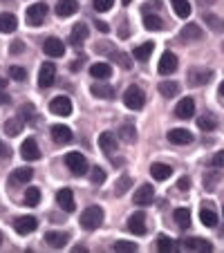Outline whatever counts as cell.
Wrapping results in <instances>:
<instances>
[{
  "label": "cell",
  "instance_id": "6da1fadb",
  "mask_svg": "<svg viewBox=\"0 0 224 253\" xmlns=\"http://www.w3.org/2000/svg\"><path fill=\"white\" fill-rule=\"evenodd\" d=\"M103 224V209L101 206H88L81 213V226L86 231H94Z\"/></svg>",
  "mask_w": 224,
  "mask_h": 253
},
{
  "label": "cell",
  "instance_id": "7a4b0ae2",
  "mask_svg": "<svg viewBox=\"0 0 224 253\" xmlns=\"http://www.w3.org/2000/svg\"><path fill=\"white\" fill-rule=\"evenodd\" d=\"M124 103L130 110H141L143 103H146V94H143V90L139 85H130L124 94Z\"/></svg>",
  "mask_w": 224,
  "mask_h": 253
},
{
  "label": "cell",
  "instance_id": "3957f363",
  "mask_svg": "<svg viewBox=\"0 0 224 253\" xmlns=\"http://www.w3.org/2000/svg\"><path fill=\"white\" fill-rule=\"evenodd\" d=\"M65 166L70 168L74 175H86L88 172V159H86V155H81V153H67L65 155Z\"/></svg>",
  "mask_w": 224,
  "mask_h": 253
},
{
  "label": "cell",
  "instance_id": "277c9868",
  "mask_svg": "<svg viewBox=\"0 0 224 253\" xmlns=\"http://www.w3.org/2000/svg\"><path fill=\"white\" fill-rule=\"evenodd\" d=\"M45 16H47V5H45V2H36V5L27 7V14H25V18H27V25H32V27H39V25L45 20Z\"/></svg>",
  "mask_w": 224,
  "mask_h": 253
},
{
  "label": "cell",
  "instance_id": "5b68a950",
  "mask_svg": "<svg viewBox=\"0 0 224 253\" xmlns=\"http://www.w3.org/2000/svg\"><path fill=\"white\" fill-rule=\"evenodd\" d=\"M36 229H39V220H36L34 215H23V217H18V220L14 222V231L20 235H29Z\"/></svg>",
  "mask_w": 224,
  "mask_h": 253
},
{
  "label": "cell",
  "instance_id": "8992f818",
  "mask_svg": "<svg viewBox=\"0 0 224 253\" xmlns=\"http://www.w3.org/2000/svg\"><path fill=\"white\" fill-rule=\"evenodd\" d=\"M20 155H23V159H27V162L41 159V148H39V143H36V139L34 137L25 139V141L20 143Z\"/></svg>",
  "mask_w": 224,
  "mask_h": 253
},
{
  "label": "cell",
  "instance_id": "52a82bcc",
  "mask_svg": "<svg viewBox=\"0 0 224 253\" xmlns=\"http://www.w3.org/2000/svg\"><path fill=\"white\" fill-rule=\"evenodd\" d=\"M54 81H56V67L54 63H43L39 72V85L41 87H52Z\"/></svg>",
  "mask_w": 224,
  "mask_h": 253
},
{
  "label": "cell",
  "instance_id": "ba28073f",
  "mask_svg": "<svg viewBox=\"0 0 224 253\" xmlns=\"http://www.w3.org/2000/svg\"><path fill=\"white\" fill-rule=\"evenodd\" d=\"M49 112H52V115H58V117H70L72 115V101L67 99V96H56V99H52V103H49Z\"/></svg>",
  "mask_w": 224,
  "mask_h": 253
},
{
  "label": "cell",
  "instance_id": "9c48e42d",
  "mask_svg": "<svg viewBox=\"0 0 224 253\" xmlns=\"http://www.w3.org/2000/svg\"><path fill=\"white\" fill-rule=\"evenodd\" d=\"M43 49H45V54H47V56L61 58L63 54H65V43H63V41H58L56 36H49V39H45Z\"/></svg>",
  "mask_w": 224,
  "mask_h": 253
},
{
  "label": "cell",
  "instance_id": "30bf717a",
  "mask_svg": "<svg viewBox=\"0 0 224 253\" xmlns=\"http://www.w3.org/2000/svg\"><path fill=\"white\" fill-rule=\"evenodd\" d=\"M195 115V101L191 96H184L179 103L175 105V117L177 119H191Z\"/></svg>",
  "mask_w": 224,
  "mask_h": 253
},
{
  "label": "cell",
  "instance_id": "8fae6325",
  "mask_svg": "<svg viewBox=\"0 0 224 253\" xmlns=\"http://www.w3.org/2000/svg\"><path fill=\"white\" fill-rule=\"evenodd\" d=\"M153 197H155V188L150 186V184H141V186L134 191V204L137 206H148L150 202H153Z\"/></svg>",
  "mask_w": 224,
  "mask_h": 253
},
{
  "label": "cell",
  "instance_id": "7c38bea8",
  "mask_svg": "<svg viewBox=\"0 0 224 253\" xmlns=\"http://www.w3.org/2000/svg\"><path fill=\"white\" fill-rule=\"evenodd\" d=\"M179 41L181 43H197V41H202V29L195 23L184 25L179 32Z\"/></svg>",
  "mask_w": 224,
  "mask_h": 253
},
{
  "label": "cell",
  "instance_id": "4fadbf2b",
  "mask_svg": "<svg viewBox=\"0 0 224 253\" xmlns=\"http://www.w3.org/2000/svg\"><path fill=\"white\" fill-rule=\"evenodd\" d=\"M177 65H179V61H177L175 54H173V52H166L162 58H159L157 70H159V74H162V77H166V74H173V72L177 70Z\"/></svg>",
  "mask_w": 224,
  "mask_h": 253
},
{
  "label": "cell",
  "instance_id": "5bb4252c",
  "mask_svg": "<svg viewBox=\"0 0 224 253\" xmlns=\"http://www.w3.org/2000/svg\"><path fill=\"white\" fill-rule=\"evenodd\" d=\"M168 141L175 143V146H188V143H193V132L184 128H173L168 132Z\"/></svg>",
  "mask_w": 224,
  "mask_h": 253
},
{
  "label": "cell",
  "instance_id": "9a60e30c",
  "mask_svg": "<svg viewBox=\"0 0 224 253\" xmlns=\"http://www.w3.org/2000/svg\"><path fill=\"white\" fill-rule=\"evenodd\" d=\"M128 229H130V233H134V235H146V215H143L141 211L130 215Z\"/></svg>",
  "mask_w": 224,
  "mask_h": 253
},
{
  "label": "cell",
  "instance_id": "2e32d148",
  "mask_svg": "<svg viewBox=\"0 0 224 253\" xmlns=\"http://www.w3.org/2000/svg\"><path fill=\"white\" fill-rule=\"evenodd\" d=\"M56 202L65 213H72V211L77 209V204H74V193H72L70 188H61V191L56 193Z\"/></svg>",
  "mask_w": 224,
  "mask_h": 253
},
{
  "label": "cell",
  "instance_id": "e0dca14e",
  "mask_svg": "<svg viewBox=\"0 0 224 253\" xmlns=\"http://www.w3.org/2000/svg\"><path fill=\"white\" fill-rule=\"evenodd\" d=\"M181 247L188 251H213V244L204 238H186L181 240Z\"/></svg>",
  "mask_w": 224,
  "mask_h": 253
},
{
  "label": "cell",
  "instance_id": "ac0fdd59",
  "mask_svg": "<svg viewBox=\"0 0 224 253\" xmlns=\"http://www.w3.org/2000/svg\"><path fill=\"white\" fill-rule=\"evenodd\" d=\"M99 146H101V150H103V155L112 157V155L117 153V137H115L112 132H101Z\"/></svg>",
  "mask_w": 224,
  "mask_h": 253
},
{
  "label": "cell",
  "instance_id": "d6986e66",
  "mask_svg": "<svg viewBox=\"0 0 224 253\" xmlns=\"http://www.w3.org/2000/svg\"><path fill=\"white\" fill-rule=\"evenodd\" d=\"M52 139L58 146H65V143H70L74 139V134H72V130L67 126H52Z\"/></svg>",
  "mask_w": 224,
  "mask_h": 253
},
{
  "label": "cell",
  "instance_id": "ffe728a7",
  "mask_svg": "<svg viewBox=\"0 0 224 253\" xmlns=\"http://www.w3.org/2000/svg\"><path fill=\"white\" fill-rule=\"evenodd\" d=\"M211 79H213V72L211 70H191L188 72V81H191V85H195V87L206 85Z\"/></svg>",
  "mask_w": 224,
  "mask_h": 253
},
{
  "label": "cell",
  "instance_id": "44dd1931",
  "mask_svg": "<svg viewBox=\"0 0 224 253\" xmlns=\"http://www.w3.org/2000/svg\"><path fill=\"white\" fill-rule=\"evenodd\" d=\"M67 240H70V235L63 233V231H47V233H45V242H47L49 247H54V249L65 247Z\"/></svg>",
  "mask_w": 224,
  "mask_h": 253
},
{
  "label": "cell",
  "instance_id": "7402d4cb",
  "mask_svg": "<svg viewBox=\"0 0 224 253\" xmlns=\"http://www.w3.org/2000/svg\"><path fill=\"white\" fill-rule=\"evenodd\" d=\"M150 172H153V179H157V182H166L168 177L173 175V168L168 166V164L155 162L153 166H150Z\"/></svg>",
  "mask_w": 224,
  "mask_h": 253
},
{
  "label": "cell",
  "instance_id": "603a6c76",
  "mask_svg": "<svg viewBox=\"0 0 224 253\" xmlns=\"http://www.w3.org/2000/svg\"><path fill=\"white\" fill-rule=\"evenodd\" d=\"M79 11V2L77 0H58L56 2V14L63 16V18H67V16L77 14Z\"/></svg>",
  "mask_w": 224,
  "mask_h": 253
},
{
  "label": "cell",
  "instance_id": "cb8c5ba5",
  "mask_svg": "<svg viewBox=\"0 0 224 253\" xmlns=\"http://www.w3.org/2000/svg\"><path fill=\"white\" fill-rule=\"evenodd\" d=\"M88 39V25L83 23H77L74 27H72V36H70V43L77 47V45H83Z\"/></svg>",
  "mask_w": 224,
  "mask_h": 253
},
{
  "label": "cell",
  "instance_id": "d4e9b609",
  "mask_svg": "<svg viewBox=\"0 0 224 253\" xmlns=\"http://www.w3.org/2000/svg\"><path fill=\"white\" fill-rule=\"evenodd\" d=\"M153 49H155V43H153V41H148V43L134 47L133 58H134V61H139V63H146L148 58H150V54H153Z\"/></svg>",
  "mask_w": 224,
  "mask_h": 253
},
{
  "label": "cell",
  "instance_id": "484cf974",
  "mask_svg": "<svg viewBox=\"0 0 224 253\" xmlns=\"http://www.w3.org/2000/svg\"><path fill=\"white\" fill-rule=\"evenodd\" d=\"M90 74H92V79L105 81V79L112 77V67H110L108 63H94V65L90 67Z\"/></svg>",
  "mask_w": 224,
  "mask_h": 253
},
{
  "label": "cell",
  "instance_id": "4316f807",
  "mask_svg": "<svg viewBox=\"0 0 224 253\" xmlns=\"http://www.w3.org/2000/svg\"><path fill=\"white\" fill-rule=\"evenodd\" d=\"M18 27V18L14 14H0V32L2 34H11Z\"/></svg>",
  "mask_w": 224,
  "mask_h": 253
},
{
  "label": "cell",
  "instance_id": "83f0119b",
  "mask_svg": "<svg viewBox=\"0 0 224 253\" xmlns=\"http://www.w3.org/2000/svg\"><path fill=\"white\" fill-rule=\"evenodd\" d=\"M23 128H25V124L18 119V117H16V119H7L5 126H2V130H5L7 137H18V134L23 132Z\"/></svg>",
  "mask_w": 224,
  "mask_h": 253
},
{
  "label": "cell",
  "instance_id": "f1b7e54d",
  "mask_svg": "<svg viewBox=\"0 0 224 253\" xmlns=\"http://www.w3.org/2000/svg\"><path fill=\"white\" fill-rule=\"evenodd\" d=\"M34 177V170L29 166H25V168H16L14 172H11V182L14 184H27L29 179Z\"/></svg>",
  "mask_w": 224,
  "mask_h": 253
},
{
  "label": "cell",
  "instance_id": "f546056e",
  "mask_svg": "<svg viewBox=\"0 0 224 253\" xmlns=\"http://www.w3.org/2000/svg\"><path fill=\"white\" fill-rule=\"evenodd\" d=\"M157 90H159V94H162V96H166V99H173V96L179 92V83H175V81H162L157 85Z\"/></svg>",
  "mask_w": 224,
  "mask_h": 253
},
{
  "label": "cell",
  "instance_id": "4dcf8cb0",
  "mask_svg": "<svg viewBox=\"0 0 224 253\" xmlns=\"http://www.w3.org/2000/svg\"><path fill=\"white\" fill-rule=\"evenodd\" d=\"M143 27L150 29V32H159V29H164L162 16H157V14H146V16H143Z\"/></svg>",
  "mask_w": 224,
  "mask_h": 253
},
{
  "label": "cell",
  "instance_id": "1f68e13d",
  "mask_svg": "<svg viewBox=\"0 0 224 253\" xmlns=\"http://www.w3.org/2000/svg\"><path fill=\"white\" fill-rule=\"evenodd\" d=\"M173 11H175L179 18H188L191 16V2L188 0H171Z\"/></svg>",
  "mask_w": 224,
  "mask_h": 253
},
{
  "label": "cell",
  "instance_id": "d6a6232c",
  "mask_svg": "<svg viewBox=\"0 0 224 253\" xmlns=\"http://www.w3.org/2000/svg\"><path fill=\"white\" fill-rule=\"evenodd\" d=\"M175 222L179 229H188L191 226V211L188 209H177L175 211Z\"/></svg>",
  "mask_w": 224,
  "mask_h": 253
},
{
  "label": "cell",
  "instance_id": "836d02e7",
  "mask_svg": "<svg viewBox=\"0 0 224 253\" xmlns=\"http://www.w3.org/2000/svg\"><path fill=\"white\" fill-rule=\"evenodd\" d=\"M119 137L124 139L126 143H134L137 141V130H134V126L124 124V126H119Z\"/></svg>",
  "mask_w": 224,
  "mask_h": 253
},
{
  "label": "cell",
  "instance_id": "e575fe53",
  "mask_svg": "<svg viewBox=\"0 0 224 253\" xmlns=\"http://www.w3.org/2000/svg\"><path fill=\"white\" fill-rule=\"evenodd\" d=\"M90 92H92V96H96V99H115V90L110 85H92Z\"/></svg>",
  "mask_w": 224,
  "mask_h": 253
},
{
  "label": "cell",
  "instance_id": "d590c367",
  "mask_svg": "<svg viewBox=\"0 0 224 253\" xmlns=\"http://www.w3.org/2000/svg\"><path fill=\"white\" fill-rule=\"evenodd\" d=\"M200 220L204 226L213 229V226L218 224V215H215V211H211V209H200Z\"/></svg>",
  "mask_w": 224,
  "mask_h": 253
},
{
  "label": "cell",
  "instance_id": "8d00e7d4",
  "mask_svg": "<svg viewBox=\"0 0 224 253\" xmlns=\"http://www.w3.org/2000/svg\"><path fill=\"white\" fill-rule=\"evenodd\" d=\"M108 56L112 58V61L119 63L124 70H130V67H133V58H130V54H126V52H110Z\"/></svg>",
  "mask_w": 224,
  "mask_h": 253
},
{
  "label": "cell",
  "instance_id": "74e56055",
  "mask_svg": "<svg viewBox=\"0 0 224 253\" xmlns=\"http://www.w3.org/2000/svg\"><path fill=\"white\" fill-rule=\"evenodd\" d=\"M18 119L23 121V124H29V121H36V108H34L32 103L23 105V108H20V112H18Z\"/></svg>",
  "mask_w": 224,
  "mask_h": 253
},
{
  "label": "cell",
  "instance_id": "f35d334b",
  "mask_svg": "<svg viewBox=\"0 0 224 253\" xmlns=\"http://www.w3.org/2000/svg\"><path fill=\"white\" fill-rule=\"evenodd\" d=\"M39 202H41V188L29 186L27 191H25V204L27 206H39Z\"/></svg>",
  "mask_w": 224,
  "mask_h": 253
},
{
  "label": "cell",
  "instance_id": "ab89813d",
  "mask_svg": "<svg viewBox=\"0 0 224 253\" xmlns=\"http://www.w3.org/2000/svg\"><path fill=\"white\" fill-rule=\"evenodd\" d=\"M204 23L209 25L213 32H224V20L222 18H218V16H213V14H206L204 16Z\"/></svg>",
  "mask_w": 224,
  "mask_h": 253
},
{
  "label": "cell",
  "instance_id": "60d3db41",
  "mask_svg": "<svg viewBox=\"0 0 224 253\" xmlns=\"http://www.w3.org/2000/svg\"><path fill=\"white\" fill-rule=\"evenodd\" d=\"M130 184H133V179H130L128 175H121L119 177V182H117V186H115V195H126V191L130 188Z\"/></svg>",
  "mask_w": 224,
  "mask_h": 253
},
{
  "label": "cell",
  "instance_id": "b9f144b4",
  "mask_svg": "<svg viewBox=\"0 0 224 253\" xmlns=\"http://www.w3.org/2000/svg\"><path fill=\"white\" fill-rule=\"evenodd\" d=\"M90 182L92 184H96V186H101V184L105 182V170L101 166H94L92 168V172H90Z\"/></svg>",
  "mask_w": 224,
  "mask_h": 253
},
{
  "label": "cell",
  "instance_id": "7bdbcfd3",
  "mask_svg": "<svg viewBox=\"0 0 224 253\" xmlns=\"http://www.w3.org/2000/svg\"><path fill=\"white\" fill-rule=\"evenodd\" d=\"M9 77L14 79V81H27V72H25V67H20V65H11Z\"/></svg>",
  "mask_w": 224,
  "mask_h": 253
},
{
  "label": "cell",
  "instance_id": "ee69618b",
  "mask_svg": "<svg viewBox=\"0 0 224 253\" xmlns=\"http://www.w3.org/2000/svg\"><path fill=\"white\" fill-rule=\"evenodd\" d=\"M157 249L159 251H173V249H175V242H173L168 235H159L157 238Z\"/></svg>",
  "mask_w": 224,
  "mask_h": 253
},
{
  "label": "cell",
  "instance_id": "f6af8a7d",
  "mask_svg": "<svg viewBox=\"0 0 224 253\" xmlns=\"http://www.w3.org/2000/svg\"><path fill=\"white\" fill-rule=\"evenodd\" d=\"M115 251H137V242H130V240H119L115 242Z\"/></svg>",
  "mask_w": 224,
  "mask_h": 253
},
{
  "label": "cell",
  "instance_id": "bcb514c9",
  "mask_svg": "<svg viewBox=\"0 0 224 253\" xmlns=\"http://www.w3.org/2000/svg\"><path fill=\"white\" fill-rule=\"evenodd\" d=\"M112 2H115V0H92V7H94V11L103 14V11L112 9Z\"/></svg>",
  "mask_w": 224,
  "mask_h": 253
},
{
  "label": "cell",
  "instance_id": "7dc6e473",
  "mask_svg": "<svg viewBox=\"0 0 224 253\" xmlns=\"http://www.w3.org/2000/svg\"><path fill=\"white\" fill-rule=\"evenodd\" d=\"M197 126H200V130H204V132H213L215 130V121L211 119V117H200V121H197Z\"/></svg>",
  "mask_w": 224,
  "mask_h": 253
},
{
  "label": "cell",
  "instance_id": "c3c4849f",
  "mask_svg": "<svg viewBox=\"0 0 224 253\" xmlns=\"http://www.w3.org/2000/svg\"><path fill=\"white\" fill-rule=\"evenodd\" d=\"M218 179H222V177H220L218 172H211V175H206V182H204V186L209 188V191H213V188H215V184H218Z\"/></svg>",
  "mask_w": 224,
  "mask_h": 253
},
{
  "label": "cell",
  "instance_id": "681fc988",
  "mask_svg": "<svg viewBox=\"0 0 224 253\" xmlns=\"http://www.w3.org/2000/svg\"><path fill=\"white\" fill-rule=\"evenodd\" d=\"M211 166H215V168H224V150H220V153H215L213 157H211Z\"/></svg>",
  "mask_w": 224,
  "mask_h": 253
},
{
  "label": "cell",
  "instance_id": "f907efd6",
  "mask_svg": "<svg viewBox=\"0 0 224 253\" xmlns=\"http://www.w3.org/2000/svg\"><path fill=\"white\" fill-rule=\"evenodd\" d=\"M177 188H179V191H188V188H191V179L186 175H181L179 179H177Z\"/></svg>",
  "mask_w": 224,
  "mask_h": 253
},
{
  "label": "cell",
  "instance_id": "816d5d0a",
  "mask_svg": "<svg viewBox=\"0 0 224 253\" xmlns=\"http://www.w3.org/2000/svg\"><path fill=\"white\" fill-rule=\"evenodd\" d=\"M9 157H11V148L7 143L0 141V159H9Z\"/></svg>",
  "mask_w": 224,
  "mask_h": 253
},
{
  "label": "cell",
  "instance_id": "f5cc1de1",
  "mask_svg": "<svg viewBox=\"0 0 224 253\" xmlns=\"http://www.w3.org/2000/svg\"><path fill=\"white\" fill-rule=\"evenodd\" d=\"M25 49V43L23 41H14V43H11V47H9V52L11 54H20Z\"/></svg>",
  "mask_w": 224,
  "mask_h": 253
},
{
  "label": "cell",
  "instance_id": "db71d44e",
  "mask_svg": "<svg viewBox=\"0 0 224 253\" xmlns=\"http://www.w3.org/2000/svg\"><path fill=\"white\" fill-rule=\"evenodd\" d=\"M128 36H130V32H128V25L124 23V25H121V29H119V39H124V41H126V39H128Z\"/></svg>",
  "mask_w": 224,
  "mask_h": 253
},
{
  "label": "cell",
  "instance_id": "11a10c76",
  "mask_svg": "<svg viewBox=\"0 0 224 253\" xmlns=\"http://www.w3.org/2000/svg\"><path fill=\"white\" fill-rule=\"evenodd\" d=\"M96 29H99V32H103V34H108L110 32V27H108V25H105V23H101V20H96Z\"/></svg>",
  "mask_w": 224,
  "mask_h": 253
},
{
  "label": "cell",
  "instance_id": "9f6ffc18",
  "mask_svg": "<svg viewBox=\"0 0 224 253\" xmlns=\"http://www.w3.org/2000/svg\"><path fill=\"white\" fill-rule=\"evenodd\" d=\"M0 103H11L9 94H7V92H2V90H0Z\"/></svg>",
  "mask_w": 224,
  "mask_h": 253
},
{
  "label": "cell",
  "instance_id": "6f0895ef",
  "mask_svg": "<svg viewBox=\"0 0 224 253\" xmlns=\"http://www.w3.org/2000/svg\"><path fill=\"white\" fill-rule=\"evenodd\" d=\"M0 90H7V79L0 77Z\"/></svg>",
  "mask_w": 224,
  "mask_h": 253
},
{
  "label": "cell",
  "instance_id": "680465c9",
  "mask_svg": "<svg viewBox=\"0 0 224 253\" xmlns=\"http://www.w3.org/2000/svg\"><path fill=\"white\" fill-rule=\"evenodd\" d=\"M81 67V61H74V63H70V70H79Z\"/></svg>",
  "mask_w": 224,
  "mask_h": 253
},
{
  "label": "cell",
  "instance_id": "91938a15",
  "mask_svg": "<svg viewBox=\"0 0 224 253\" xmlns=\"http://www.w3.org/2000/svg\"><path fill=\"white\" fill-rule=\"evenodd\" d=\"M220 94H222V96H224V81H222V83H220Z\"/></svg>",
  "mask_w": 224,
  "mask_h": 253
},
{
  "label": "cell",
  "instance_id": "94428289",
  "mask_svg": "<svg viewBox=\"0 0 224 253\" xmlns=\"http://www.w3.org/2000/svg\"><path fill=\"white\" fill-rule=\"evenodd\" d=\"M121 2H124V5H130V0H121Z\"/></svg>",
  "mask_w": 224,
  "mask_h": 253
},
{
  "label": "cell",
  "instance_id": "6125c7cd",
  "mask_svg": "<svg viewBox=\"0 0 224 253\" xmlns=\"http://www.w3.org/2000/svg\"><path fill=\"white\" fill-rule=\"evenodd\" d=\"M0 244H2V233H0Z\"/></svg>",
  "mask_w": 224,
  "mask_h": 253
},
{
  "label": "cell",
  "instance_id": "be15d7a7",
  "mask_svg": "<svg viewBox=\"0 0 224 253\" xmlns=\"http://www.w3.org/2000/svg\"><path fill=\"white\" fill-rule=\"evenodd\" d=\"M222 215H224V209H222Z\"/></svg>",
  "mask_w": 224,
  "mask_h": 253
},
{
  "label": "cell",
  "instance_id": "e7e4bbea",
  "mask_svg": "<svg viewBox=\"0 0 224 253\" xmlns=\"http://www.w3.org/2000/svg\"><path fill=\"white\" fill-rule=\"evenodd\" d=\"M222 49H224V45H222Z\"/></svg>",
  "mask_w": 224,
  "mask_h": 253
}]
</instances>
